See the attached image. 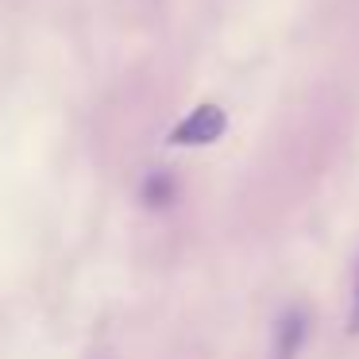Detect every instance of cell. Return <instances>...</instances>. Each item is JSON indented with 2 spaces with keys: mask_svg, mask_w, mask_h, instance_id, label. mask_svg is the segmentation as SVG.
<instances>
[{
  "mask_svg": "<svg viewBox=\"0 0 359 359\" xmlns=\"http://www.w3.org/2000/svg\"><path fill=\"white\" fill-rule=\"evenodd\" d=\"M224 128H228L224 109H217V104H201V109H194L170 132V143H178V147H205V143L220 140V135H224Z\"/></svg>",
  "mask_w": 359,
  "mask_h": 359,
  "instance_id": "6da1fadb",
  "label": "cell"
},
{
  "mask_svg": "<svg viewBox=\"0 0 359 359\" xmlns=\"http://www.w3.org/2000/svg\"><path fill=\"white\" fill-rule=\"evenodd\" d=\"M309 340V313L302 305H290L278 320H274V332H271V355L266 359H297Z\"/></svg>",
  "mask_w": 359,
  "mask_h": 359,
  "instance_id": "7a4b0ae2",
  "label": "cell"
},
{
  "mask_svg": "<svg viewBox=\"0 0 359 359\" xmlns=\"http://www.w3.org/2000/svg\"><path fill=\"white\" fill-rule=\"evenodd\" d=\"M143 201H147L151 209L170 205L174 201V178H170V174H151V178L143 182Z\"/></svg>",
  "mask_w": 359,
  "mask_h": 359,
  "instance_id": "3957f363",
  "label": "cell"
},
{
  "mask_svg": "<svg viewBox=\"0 0 359 359\" xmlns=\"http://www.w3.org/2000/svg\"><path fill=\"white\" fill-rule=\"evenodd\" d=\"M351 332H359V282H355V305H351V320H348Z\"/></svg>",
  "mask_w": 359,
  "mask_h": 359,
  "instance_id": "277c9868",
  "label": "cell"
}]
</instances>
